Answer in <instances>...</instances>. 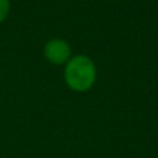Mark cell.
Returning <instances> with one entry per match:
<instances>
[{
  "mask_svg": "<svg viewBox=\"0 0 158 158\" xmlns=\"http://www.w3.org/2000/svg\"><path fill=\"white\" fill-rule=\"evenodd\" d=\"M70 54V48L68 43L60 38L49 40L44 46V56L52 63L60 64L64 63Z\"/></svg>",
  "mask_w": 158,
  "mask_h": 158,
  "instance_id": "7a4b0ae2",
  "label": "cell"
},
{
  "mask_svg": "<svg viewBox=\"0 0 158 158\" xmlns=\"http://www.w3.org/2000/svg\"><path fill=\"white\" fill-rule=\"evenodd\" d=\"M95 75L96 70L93 60L83 54L75 56L69 59L64 70L67 84L77 91L89 89L95 80Z\"/></svg>",
  "mask_w": 158,
  "mask_h": 158,
  "instance_id": "6da1fadb",
  "label": "cell"
},
{
  "mask_svg": "<svg viewBox=\"0 0 158 158\" xmlns=\"http://www.w3.org/2000/svg\"><path fill=\"white\" fill-rule=\"evenodd\" d=\"M9 7H10L9 0H0V22H1V21L5 19V16L7 15Z\"/></svg>",
  "mask_w": 158,
  "mask_h": 158,
  "instance_id": "3957f363",
  "label": "cell"
}]
</instances>
